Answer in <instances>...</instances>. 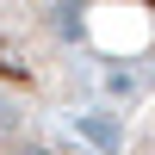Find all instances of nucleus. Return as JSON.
Instances as JSON below:
<instances>
[{
	"mask_svg": "<svg viewBox=\"0 0 155 155\" xmlns=\"http://www.w3.org/2000/svg\"><path fill=\"white\" fill-rule=\"evenodd\" d=\"M81 130L93 137L99 149H118V130H112V124H106V112H93V118H81Z\"/></svg>",
	"mask_w": 155,
	"mask_h": 155,
	"instance_id": "obj_1",
	"label": "nucleus"
},
{
	"mask_svg": "<svg viewBox=\"0 0 155 155\" xmlns=\"http://www.w3.org/2000/svg\"><path fill=\"white\" fill-rule=\"evenodd\" d=\"M12 124H19V106H12V99H6V93H0V137H6V130H12Z\"/></svg>",
	"mask_w": 155,
	"mask_h": 155,
	"instance_id": "obj_2",
	"label": "nucleus"
},
{
	"mask_svg": "<svg viewBox=\"0 0 155 155\" xmlns=\"http://www.w3.org/2000/svg\"><path fill=\"white\" fill-rule=\"evenodd\" d=\"M12 155H44V149H12Z\"/></svg>",
	"mask_w": 155,
	"mask_h": 155,
	"instance_id": "obj_3",
	"label": "nucleus"
}]
</instances>
